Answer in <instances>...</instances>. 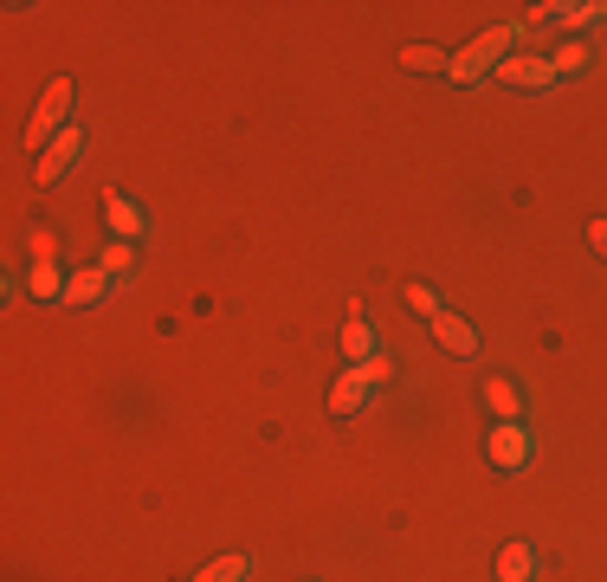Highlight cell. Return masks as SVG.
I'll return each mask as SVG.
<instances>
[{
	"instance_id": "obj_1",
	"label": "cell",
	"mask_w": 607,
	"mask_h": 582,
	"mask_svg": "<svg viewBox=\"0 0 607 582\" xmlns=\"http://www.w3.org/2000/svg\"><path fill=\"white\" fill-rule=\"evenodd\" d=\"M72 111H78V84L72 78H52L45 91H39V104H33V116H27V155H45L65 130H72Z\"/></svg>"
},
{
	"instance_id": "obj_2",
	"label": "cell",
	"mask_w": 607,
	"mask_h": 582,
	"mask_svg": "<svg viewBox=\"0 0 607 582\" xmlns=\"http://www.w3.org/2000/svg\"><path fill=\"white\" fill-rule=\"evenodd\" d=\"M511 45H517V27H492V33H479L465 52H453V84H472V78H485V72H497L504 59H511Z\"/></svg>"
},
{
	"instance_id": "obj_3",
	"label": "cell",
	"mask_w": 607,
	"mask_h": 582,
	"mask_svg": "<svg viewBox=\"0 0 607 582\" xmlns=\"http://www.w3.org/2000/svg\"><path fill=\"white\" fill-rule=\"evenodd\" d=\"M78 155H84V130H78V123H72V130H65V136H59V143H52V150H45V155H39V162H33V182H39V188H52V182H65V175H72V169H78Z\"/></svg>"
},
{
	"instance_id": "obj_4",
	"label": "cell",
	"mask_w": 607,
	"mask_h": 582,
	"mask_svg": "<svg viewBox=\"0 0 607 582\" xmlns=\"http://www.w3.org/2000/svg\"><path fill=\"white\" fill-rule=\"evenodd\" d=\"M485 460L504 466V472H517V466L531 460V433H524L517 421H497L492 433H485Z\"/></svg>"
},
{
	"instance_id": "obj_5",
	"label": "cell",
	"mask_w": 607,
	"mask_h": 582,
	"mask_svg": "<svg viewBox=\"0 0 607 582\" xmlns=\"http://www.w3.org/2000/svg\"><path fill=\"white\" fill-rule=\"evenodd\" d=\"M433 324V344L446 349V356H479V330L459 317V310H440V317H426Z\"/></svg>"
},
{
	"instance_id": "obj_6",
	"label": "cell",
	"mask_w": 607,
	"mask_h": 582,
	"mask_svg": "<svg viewBox=\"0 0 607 582\" xmlns=\"http://www.w3.org/2000/svg\"><path fill=\"white\" fill-rule=\"evenodd\" d=\"M497 78L517 84V91H543V84H556V59H517V52H511V59L497 65Z\"/></svg>"
},
{
	"instance_id": "obj_7",
	"label": "cell",
	"mask_w": 607,
	"mask_h": 582,
	"mask_svg": "<svg viewBox=\"0 0 607 582\" xmlns=\"http://www.w3.org/2000/svg\"><path fill=\"white\" fill-rule=\"evenodd\" d=\"M369 388H375V382H369V376H362V369L349 363L337 382H330V415H337V421H349V415H356V408L369 401Z\"/></svg>"
},
{
	"instance_id": "obj_8",
	"label": "cell",
	"mask_w": 607,
	"mask_h": 582,
	"mask_svg": "<svg viewBox=\"0 0 607 582\" xmlns=\"http://www.w3.org/2000/svg\"><path fill=\"white\" fill-rule=\"evenodd\" d=\"M104 214H111V233H116V239H130V246H136V239L150 233L143 207H136V201H130L123 188H111V194H104Z\"/></svg>"
},
{
	"instance_id": "obj_9",
	"label": "cell",
	"mask_w": 607,
	"mask_h": 582,
	"mask_svg": "<svg viewBox=\"0 0 607 582\" xmlns=\"http://www.w3.org/2000/svg\"><path fill=\"white\" fill-rule=\"evenodd\" d=\"M497 582H536V550L531 543H504V550H497Z\"/></svg>"
},
{
	"instance_id": "obj_10",
	"label": "cell",
	"mask_w": 607,
	"mask_h": 582,
	"mask_svg": "<svg viewBox=\"0 0 607 582\" xmlns=\"http://www.w3.org/2000/svg\"><path fill=\"white\" fill-rule=\"evenodd\" d=\"M104 285H111V272H104V266H84V272H72V278H65V298H59V305H91V298H104Z\"/></svg>"
},
{
	"instance_id": "obj_11",
	"label": "cell",
	"mask_w": 607,
	"mask_h": 582,
	"mask_svg": "<svg viewBox=\"0 0 607 582\" xmlns=\"http://www.w3.org/2000/svg\"><path fill=\"white\" fill-rule=\"evenodd\" d=\"M485 401H492L497 421H517V408H524V395H517L511 376H485Z\"/></svg>"
},
{
	"instance_id": "obj_12",
	"label": "cell",
	"mask_w": 607,
	"mask_h": 582,
	"mask_svg": "<svg viewBox=\"0 0 607 582\" xmlns=\"http://www.w3.org/2000/svg\"><path fill=\"white\" fill-rule=\"evenodd\" d=\"M601 13H607L601 0H556V7H543V20H556V27H588Z\"/></svg>"
},
{
	"instance_id": "obj_13",
	"label": "cell",
	"mask_w": 607,
	"mask_h": 582,
	"mask_svg": "<svg viewBox=\"0 0 607 582\" xmlns=\"http://www.w3.org/2000/svg\"><path fill=\"white\" fill-rule=\"evenodd\" d=\"M253 576V557L246 550H233V557H214L207 570H194V582H246Z\"/></svg>"
},
{
	"instance_id": "obj_14",
	"label": "cell",
	"mask_w": 607,
	"mask_h": 582,
	"mask_svg": "<svg viewBox=\"0 0 607 582\" xmlns=\"http://www.w3.org/2000/svg\"><path fill=\"white\" fill-rule=\"evenodd\" d=\"M342 356H349V363H375V356H381L375 330H369L362 317H349V324H342Z\"/></svg>"
},
{
	"instance_id": "obj_15",
	"label": "cell",
	"mask_w": 607,
	"mask_h": 582,
	"mask_svg": "<svg viewBox=\"0 0 607 582\" xmlns=\"http://www.w3.org/2000/svg\"><path fill=\"white\" fill-rule=\"evenodd\" d=\"M27 292H33V298H65V272L52 266V259H33V272H27Z\"/></svg>"
},
{
	"instance_id": "obj_16",
	"label": "cell",
	"mask_w": 607,
	"mask_h": 582,
	"mask_svg": "<svg viewBox=\"0 0 607 582\" xmlns=\"http://www.w3.org/2000/svg\"><path fill=\"white\" fill-rule=\"evenodd\" d=\"M401 65L408 72H453V52H440V45H401Z\"/></svg>"
},
{
	"instance_id": "obj_17",
	"label": "cell",
	"mask_w": 607,
	"mask_h": 582,
	"mask_svg": "<svg viewBox=\"0 0 607 582\" xmlns=\"http://www.w3.org/2000/svg\"><path fill=\"white\" fill-rule=\"evenodd\" d=\"M97 266H104V272H130V266H136V246H130V239H111Z\"/></svg>"
},
{
	"instance_id": "obj_18",
	"label": "cell",
	"mask_w": 607,
	"mask_h": 582,
	"mask_svg": "<svg viewBox=\"0 0 607 582\" xmlns=\"http://www.w3.org/2000/svg\"><path fill=\"white\" fill-rule=\"evenodd\" d=\"M408 305H414L420 317H440V310H446V305H440V292H433V285H408Z\"/></svg>"
},
{
	"instance_id": "obj_19",
	"label": "cell",
	"mask_w": 607,
	"mask_h": 582,
	"mask_svg": "<svg viewBox=\"0 0 607 582\" xmlns=\"http://www.w3.org/2000/svg\"><path fill=\"white\" fill-rule=\"evenodd\" d=\"M582 65H588V52H582V45H563V52H556V78H575Z\"/></svg>"
},
{
	"instance_id": "obj_20",
	"label": "cell",
	"mask_w": 607,
	"mask_h": 582,
	"mask_svg": "<svg viewBox=\"0 0 607 582\" xmlns=\"http://www.w3.org/2000/svg\"><path fill=\"white\" fill-rule=\"evenodd\" d=\"M356 369H362L369 382H388V376H394V363H388V356H375V363H356Z\"/></svg>"
},
{
	"instance_id": "obj_21",
	"label": "cell",
	"mask_w": 607,
	"mask_h": 582,
	"mask_svg": "<svg viewBox=\"0 0 607 582\" xmlns=\"http://www.w3.org/2000/svg\"><path fill=\"white\" fill-rule=\"evenodd\" d=\"M588 246H595V259H607V221H588Z\"/></svg>"
}]
</instances>
